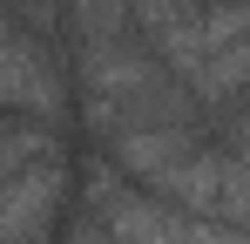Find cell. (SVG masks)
Here are the masks:
<instances>
[{"label": "cell", "mask_w": 250, "mask_h": 244, "mask_svg": "<svg viewBox=\"0 0 250 244\" xmlns=\"http://www.w3.org/2000/svg\"><path fill=\"white\" fill-rule=\"evenodd\" d=\"M0 109H61V75L47 61V48L21 27H0Z\"/></svg>", "instance_id": "6da1fadb"}]
</instances>
